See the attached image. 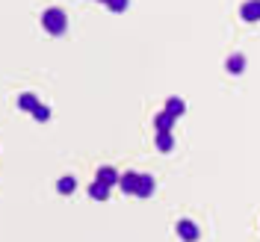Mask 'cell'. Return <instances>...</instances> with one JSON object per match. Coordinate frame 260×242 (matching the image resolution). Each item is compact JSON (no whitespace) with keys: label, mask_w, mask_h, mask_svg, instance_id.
Wrapping results in <instances>:
<instances>
[{"label":"cell","mask_w":260,"mask_h":242,"mask_svg":"<svg viewBox=\"0 0 260 242\" xmlns=\"http://www.w3.org/2000/svg\"><path fill=\"white\" fill-rule=\"evenodd\" d=\"M42 27L50 32V36H62L65 27H68V18H65L62 9H45V15H42Z\"/></svg>","instance_id":"1"},{"label":"cell","mask_w":260,"mask_h":242,"mask_svg":"<svg viewBox=\"0 0 260 242\" xmlns=\"http://www.w3.org/2000/svg\"><path fill=\"white\" fill-rule=\"evenodd\" d=\"M118 186H121V192L136 195V186H139V175H136V171H124V175L118 178Z\"/></svg>","instance_id":"2"},{"label":"cell","mask_w":260,"mask_h":242,"mask_svg":"<svg viewBox=\"0 0 260 242\" xmlns=\"http://www.w3.org/2000/svg\"><path fill=\"white\" fill-rule=\"evenodd\" d=\"M240 15L243 21H260V0H248L240 6Z\"/></svg>","instance_id":"3"},{"label":"cell","mask_w":260,"mask_h":242,"mask_svg":"<svg viewBox=\"0 0 260 242\" xmlns=\"http://www.w3.org/2000/svg\"><path fill=\"white\" fill-rule=\"evenodd\" d=\"M89 198H92V201H107V198H110V183L95 180V183L89 186Z\"/></svg>","instance_id":"4"},{"label":"cell","mask_w":260,"mask_h":242,"mask_svg":"<svg viewBox=\"0 0 260 242\" xmlns=\"http://www.w3.org/2000/svg\"><path fill=\"white\" fill-rule=\"evenodd\" d=\"M175 148V139H172V130H157V151L169 154Z\"/></svg>","instance_id":"5"},{"label":"cell","mask_w":260,"mask_h":242,"mask_svg":"<svg viewBox=\"0 0 260 242\" xmlns=\"http://www.w3.org/2000/svg\"><path fill=\"white\" fill-rule=\"evenodd\" d=\"M178 236L180 239H198V227L189 219H183V222H178Z\"/></svg>","instance_id":"6"},{"label":"cell","mask_w":260,"mask_h":242,"mask_svg":"<svg viewBox=\"0 0 260 242\" xmlns=\"http://www.w3.org/2000/svg\"><path fill=\"white\" fill-rule=\"evenodd\" d=\"M136 195H139V198H151V195H154V178H148V175H139V186H136Z\"/></svg>","instance_id":"7"},{"label":"cell","mask_w":260,"mask_h":242,"mask_svg":"<svg viewBox=\"0 0 260 242\" xmlns=\"http://www.w3.org/2000/svg\"><path fill=\"white\" fill-rule=\"evenodd\" d=\"M18 107H21L24 113H32V110L39 107V97L32 95V92H24V95L18 97Z\"/></svg>","instance_id":"8"},{"label":"cell","mask_w":260,"mask_h":242,"mask_svg":"<svg viewBox=\"0 0 260 242\" xmlns=\"http://www.w3.org/2000/svg\"><path fill=\"white\" fill-rule=\"evenodd\" d=\"M166 113H172L175 118H178V115L186 113V103H183L180 97H169V100H166Z\"/></svg>","instance_id":"9"},{"label":"cell","mask_w":260,"mask_h":242,"mask_svg":"<svg viewBox=\"0 0 260 242\" xmlns=\"http://www.w3.org/2000/svg\"><path fill=\"white\" fill-rule=\"evenodd\" d=\"M118 178H121V175L115 171L113 165H104V168L98 171V180H104V183H110V186H113V183H118Z\"/></svg>","instance_id":"10"},{"label":"cell","mask_w":260,"mask_h":242,"mask_svg":"<svg viewBox=\"0 0 260 242\" xmlns=\"http://www.w3.org/2000/svg\"><path fill=\"white\" fill-rule=\"evenodd\" d=\"M225 65H228V71H231V74H243V71H245V56L234 53V56H231Z\"/></svg>","instance_id":"11"},{"label":"cell","mask_w":260,"mask_h":242,"mask_svg":"<svg viewBox=\"0 0 260 242\" xmlns=\"http://www.w3.org/2000/svg\"><path fill=\"white\" fill-rule=\"evenodd\" d=\"M154 127L157 130H172L175 127V115L172 113H160L157 118H154Z\"/></svg>","instance_id":"12"},{"label":"cell","mask_w":260,"mask_h":242,"mask_svg":"<svg viewBox=\"0 0 260 242\" xmlns=\"http://www.w3.org/2000/svg\"><path fill=\"white\" fill-rule=\"evenodd\" d=\"M77 189V180L74 178H59V183H56V192L59 195H71Z\"/></svg>","instance_id":"13"},{"label":"cell","mask_w":260,"mask_h":242,"mask_svg":"<svg viewBox=\"0 0 260 242\" xmlns=\"http://www.w3.org/2000/svg\"><path fill=\"white\" fill-rule=\"evenodd\" d=\"M32 118H36V121H48V118H50V110L45 107V103H39V107L32 110Z\"/></svg>","instance_id":"14"},{"label":"cell","mask_w":260,"mask_h":242,"mask_svg":"<svg viewBox=\"0 0 260 242\" xmlns=\"http://www.w3.org/2000/svg\"><path fill=\"white\" fill-rule=\"evenodd\" d=\"M107 6H110V12H124L130 6V0H107Z\"/></svg>","instance_id":"15"}]
</instances>
